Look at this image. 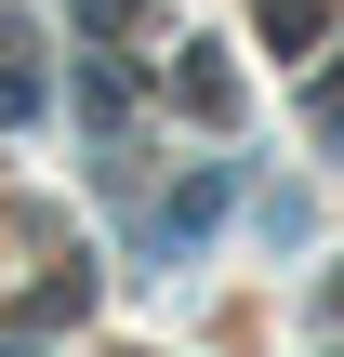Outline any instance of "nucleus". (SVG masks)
<instances>
[{"mask_svg": "<svg viewBox=\"0 0 344 357\" xmlns=\"http://www.w3.org/2000/svg\"><path fill=\"white\" fill-rule=\"evenodd\" d=\"M212 212H225V172H186V185H172V212H159V252H199V238H212Z\"/></svg>", "mask_w": 344, "mask_h": 357, "instance_id": "f257e3e1", "label": "nucleus"}, {"mask_svg": "<svg viewBox=\"0 0 344 357\" xmlns=\"http://www.w3.org/2000/svg\"><path fill=\"white\" fill-rule=\"evenodd\" d=\"M40 106H53V79H40V66H27V53H13V40H0V132H27V119H40Z\"/></svg>", "mask_w": 344, "mask_h": 357, "instance_id": "f03ea898", "label": "nucleus"}, {"mask_svg": "<svg viewBox=\"0 0 344 357\" xmlns=\"http://www.w3.org/2000/svg\"><path fill=\"white\" fill-rule=\"evenodd\" d=\"M318 26H331V0H265V40H278V53H305Z\"/></svg>", "mask_w": 344, "mask_h": 357, "instance_id": "7ed1b4c3", "label": "nucleus"}, {"mask_svg": "<svg viewBox=\"0 0 344 357\" xmlns=\"http://www.w3.org/2000/svg\"><path fill=\"white\" fill-rule=\"evenodd\" d=\"M331 318H344V278H331Z\"/></svg>", "mask_w": 344, "mask_h": 357, "instance_id": "20e7f679", "label": "nucleus"}]
</instances>
